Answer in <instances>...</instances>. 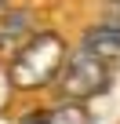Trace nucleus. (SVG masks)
<instances>
[{"instance_id": "f257e3e1", "label": "nucleus", "mask_w": 120, "mask_h": 124, "mask_svg": "<svg viewBox=\"0 0 120 124\" xmlns=\"http://www.w3.org/2000/svg\"><path fill=\"white\" fill-rule=\"evenodd\" d=\"M69 44L62 33L55 29H36L11 58H7V73H11V84L15 91H44V88H55L58 73H62L66 58H69Z\"/></svg>"}, {"instance_id": "f03ea898", "label": "nucleus", "mask_w": 120, "mask_h": 124, "mask_svg": "<svg viewBox=\"0 0 120 124\" xmlns=\"http://www.w3.org/2000/svg\"><path fill=\"white\" fill-rule=\"evenodd\" d=\"M113 88V66L102 58H95L91 51L84 47H73L62 73L55 80V91L58 99H77V102H91L98 95H106Z\"/></svg>"}, {"instance_id": "7ed1b4c3", "label": "nucleus", "mask_w": 120, "mask_h": 124, "mask_svg": "<svg viewBox=\"0 0 120 124\" xmlns=\"http://www.w3.org/2000/svg\"><path fill=\"white\" fill-rule=\"evenodd\" d=\"M33 33H36V11L33 8H7L0 15V58H11Z\"/></svg>"}, {"instance_id": "20e7f679", "label": "nucleus", "mask_w": 120, "mask_h": 124, "mask_svg": "<svg viewBox=\"0 0 120 124\" xmlns=\"http://www.w3.org/2000/svg\"><path fill=\"white\" fill-rule=\"evenodd\" d=\"M77 47H84V51H91L95 58H102V62H120V22L116 18H109V22H95V26H87L84 33H80V44Z\"/></svg>"}, {"instance_id": "39448f33", "label": "nucleus", "mask_w": 120, "mask_h": 124, "mask_svg": "<svg viewBox=\"0 0 120 124\" xmlns=\"http://www.w3.org/2000/svg\"><path fill=\"white\" fill-rule=\"evenodd\" d=\"M47 109H51L47 124H95V113L87 109V102H77V99H58Z\"/></svg>"}, {"instance_id": "423d86ee", "label": "nucleus", "mask_w": 120, "mask_h": 124, "mask_svg": "<svg viewBox=\"0 0 120 124\" xmlns=\"http://www.w3.org/2000/svg\"><path fill=\"white\" fill-rule=\"evenodd\" d=\"M15 95V84H11V73H7V58H0V109H7Z\"/></svg>"}, {"instance_id": "0eeeda50", "label": "nucleus", "mask_w": 120, "mask_h": 124, "mask_svg": "<svg viewBox=\"0 0 120 124\" xmlns=\"http://www.w3.org/2000/svg\"><path fill=\"white\" fill-rule=\"evenodd\" d=\"M51 120V109L47 106H36V109H26L22 117H18V124H47Z\"/></svg>"}, {"instance_id": "6e6552de", "label": "nucleus", "mask_w": 120, "mask_h": 124, "mask_svg": "<svg viewBox=\"0 0 120 124\" xmlns=\"http://www.w3.org/2000/svg\"><path fill=\"white\" fill-rule=\"evenodd\" d=\"M7 8H11V0H0V15H4V11H7Z\"/></svg>"}]
</instances>
